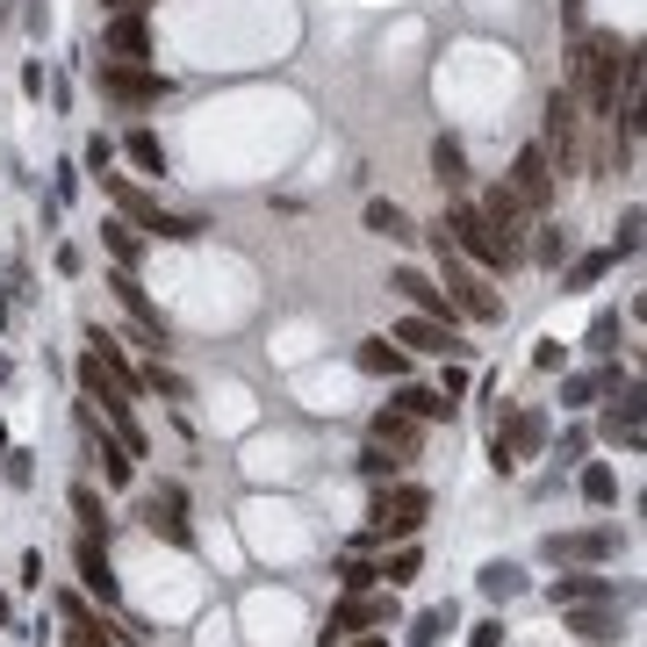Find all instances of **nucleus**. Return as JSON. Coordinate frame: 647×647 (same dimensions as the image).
Instances as JSON below:
<instances>
[{
	"instance_id": "obj_1",
	"label": "nucleus",
	"mask_w": 647,
	"mask_h": 647,
	"mask_svg": "<svg viewBox=\"0 0 647 647\" xmlns=\"http://www.w3.org/2000/svg\"><path fill=\"white\" fill-rule=\"evenodd\" d=\"M619 86H626V102H633V86H640V51L619 44V30H597L590 44H583V58H576V102L590 108V116H619Z\"/></svg>"
},
{
	"instance_id": "obj_2",
	"label": "nucleus",
	"mask_w": 647,
	"mask_h": 647,
	"mask_svg": "<svg viewBox=\"0 0 647 647\" xmlns=\"http://www.w3.org/2000/svg\"><path fill=\"white\" fill-rule=\"evenodd\" d=\"M432 245H439V289H446V303H454L460 317H475V324H496V317H504L496 289H490V281H482V273L454 252V238H446L439 223H432Z\"/></svg>"
},
{
	"instance_id": "obj_3",
	"label": "nucleus",
	"mask_w": 647,
	"mask_h": 647,
	"mask_svg": "<svg viewBox=\"0 0 647 647\" xmlns=\"http://www.w3.org/2000/svg\"><path fill=\"white\" fill-rule=\"evenodd\" d=\"M439 231L454 238V252H460V259H475V267H496V273H504V267H518V259L504 252V238L490 231V216H482V209L468 202V195H454V202H446Z\"/></svg>"
},
{
	"instance_id": "obj_4",
	"label": "nucleus",
	"mask_w": 647,
	"mask_h": 647,
	"mask_svg": "<svg viewBox=\"0 0 647 647\" xmlns=\"http://www.w3.org/2000/svg\"><path fill=\"white\" fill-rule=\"evenodd\" d=\"M102 188L116 195V209H122V223H130V231H152V238H195V231H202L195 216H173V209H158L152 195L137 188L130 173H116V166L102 173Z\"/></svg>"
},
{
	"instance_id": "obj_5",
	"label": "nucleus",
	"mask_w": 647,
	"mask_h": 647,
	"mask_svg": "<svg viewBox=\"0 0 647 647\" xmlns=\"http://www.w3.org/2000/svg\"><path fill=\"white\" fill-rule=\"evenodd\" d=\"M375 526H367V540H417L432 518V490H417V482H396V490L375 496Z\"/></svg>"
},
{
	"instance_id": "obj_6",
	"label": "nucleus",
	"mask_w": 647,
	"mask_h": 647,
	"mask_svg": "<svg viewBox=\"0 0 647 647\" xmlns=\"http://www.w3.org/2000/svg\"><path fill=\"white\" fill-rule=\"evenodd\" d=\"M94 80H102V94L116 108H158L173 94V80L166 72H152V66H130V58H102V72H94Z\"/></svg>"
},
{
	"instance_id": "obj_7",
	"label": "nucleus",
	"mask_w": 647,
	"mask_h": 647,
	"mask_svg": "<svg viewBox=\"0 0 647 647\" xmlns=\"http://www.w3.org/2000/svg\"><path fill=\"white\" fill-rule=\"evenodd\" d=\"M576 137H583V102H576V86H554V94H546V144H540L554 173L576 166Z\"/></svg>"
},
{
	"instance_id": "obj_8",
	"label": "nucleus",
	"mask_w": 647,
	"mask_h": 647,
	"mask_svg": "<svg viewBox=\"0 0 647 647\" xmlns=\"http://www.w3.org/2000/svg\"><path fill=\"white\" fill-rule=\"evenodd\" d=\"M389 619H396V597L353 590V597H339V604H331V626H324V647L353 640V633H375V626H389Z\"/></svg>"
},
{
	"instance_id": "obj_9",
	"label": "nucleus",
	"mask_w": 647,
	"mask_h": 647,
	"mask_svg": "<svg viewBox=\"0 0 647 647\" xmlns=\"http://www.w3.org/2000/svg\"><path fill=\"white\" fill-rule=\"evenodd\" d=\"M554 180H562V173L546 166V152H540V144H526V152L511 158V173H504V188H511L518 202L532 209V216H546V209H554Z\"/></svg>"
},
{
	"instance_id": "obj_10",
	"label": "nucleus",
	"mask_w": 647,
	"mask_h": 647,
	"mask_svg": "<svg viewBox=\"0 0 647 647\" xmlns=\"http://www.w3.org/2000/svg\"><path fill=\"white\" fill-rule=\"evenodd\" d=\"M546 562H583V568H597V562H612L619 554V526H583V532H546V546H540Z\"/></svg>"
},
{
	"instance_id": "obj_11",
	"label": "nucleus",
	"mask_w": 647,
	"mask_h": 647,
	"mask_svg": "<svg viewBox=\"0 0 647 647\" xmlns=\"http://www.w3.org/2000/svg\"><path fill=\"white\" fill-rule=\"evenodd\" d=\"M475 209H482V216H490V231H496V238H504V252H511V259H526V216H532V209L518 202V195L504 188V180H496V188L482 195Z\"/></svg>"
},
{
	"instance_id": "obj_12",
	"label": "nucleus",
	"mask_w": 647,
	"mask_h": 647,
	"mask_svg": "<svg viewBox=\"0 0 647 647\" xmlns=\"http://www.w3.org/2000/svg\"><path fill=\"white\" fill-rule=\"evenodd\" d=\"M144 526L166 532L173 546H195V532H188V496H180V482H158V490L144 496Z\"/></svg>"
},
{
	"instance_id": "obj_13",
	"label": "nucleus",
	"mask_w": 647,
	"mask_h": 647,
	"mask_svg": "<svg viewBox=\"0 0 647 647\" xmlns=\"http://www.w3.org/2000/svg\"><path fill=\"white\" fill-rule=\"evenodd\" d=\"M389 289L403 295V303L417 309V317H439V324H454V317H460V309L446 303V289L432 281V273H417V267H396V281H389Z\"/></svg>"
},
{
	"instance_id": "obj_14",
	"label": "nucleus",
	"mask_w": 647,
	"mask_h": 647,
	"mask_svg": "<svg viewBox=\"0 0 647 647\" xmlns=\"http://www.w3.org/2000/svg\"><path fill=\"white\" fill-rule=\"evenodd\" d=\"M102 51H108V58H130V66H144V58H152V30H144V8H130V15L108 22Z\"/></svg>"
},
{
	"instance_id": "obj_15",
	"label": "nucleus",
	"mask_w": 647,
	"mask_h": 647,
	"mask_svg": "<svg viewBox=\"0 0 647 647\" xmlns=\"http://www.w3.org/2000/svg\"><path fill=\"white\" fill-rule=\"evenodd\" d=\"M562 612H568V633H583L590 647L619 640V604H562Z\"/></svg>"
},
{
	"instance_id": "obj_16",
	"label": "nucleus",
	"mask_w": 647,
	"mask_h": 647,
	"mask_svg": "<svg viewBox=\"0 0 647 647\" xmlns=\"http://www.w3.org/2000/svg\"><path fill=\"white\" fill-rule=\"evenodd\" d=\"M396 345H417V353H454V324H439V317H417V309H410L403 324H396Z\"/></svg>"
},
{
	"instance_id": "obj_17",
	"label": "nucleus",
	"mask_w": 647,
	"mask_h": 647,
	"mask_svg": "<svg viewBox=\"0 0 647 647\" xmlns=\"http://www.w3.org/2000/svg\"><path fill=\"white\" fill-rule=\"evenodd\" d=\"M108 289H116V295H122V309H130V317H137V331H144V345H166V317H158V309L144 303V289H137V281H130V267H122L116 281H108Z\"/></svg>"
},
{
	"instance_id": "obj_18",
	"label": "nucleus",
	"mask_w": 647,
	"mask_h": 647,
	"mask_svg": "<svg viewBox=\"0 0 647 647\" xmlns=\"http://www.w3.org/2000/svg\"><path fill=\"white\" fill-rule=\"evenodd\" d=\"M80 583H86V590H94V597H102V604H116V568H108V554H102V532H86V540H80Z\"/></svg>"
},
{
	"instance_id": "obj_19",
	"label": "nucleus",
	"mask_w": 647,
	"mask_h": 647,
	"mask_svg": "<svg viewBox=\"0 0 647 647\" xmlns=\"http://www.w3.org/2000/svg\"><path fill=\"white\" fill-rule=\"evenodd\" d=\"M375 446H389L396 460H410L417 446H425V425H417V417H403V410H381V417H375Z\"/></svg>"
},
{
	"instance_id": "obj_20",
	"label": "nucleus",
	"mask_w": 647,
	"mask_h": 647,
	"mask_svg": "<svg viewBox=\"0 0 647 647\" xmlns=\"http://www.w3.org/2000/svg\"><path fill=\"white\" fill-rule=\"evenodd\" d=\"M66 619H72V633H66V647H116V640H122V633H116V626H108V619H94V612H86L80 597H66Z\"/></svg>"
},
{
	"instance_id": "obj_21",
	"label": "nucleus",
	"mask_w": 647,
	"mask_h": 647,
	"mask_svg": "<svg viewBox=\"0 0 647 647\" xmlns=\"http://www.w3.org/2000/svg\"><path fill=\"white\" fill-rule=\"evenodd\" d=\"M432 180L446 195H468V152H460V137H439L432 144Z\"/></svg>"
},
{
	"instance_id": "obj_22",
	"label": "nucleus",
	"mask_w": 647,
	"mask_h": 647,
	"mask_svg": "<svg viewBox=\"0 0 647 647\" xmlns=\"http://www.w3.org/2000/svg\"><path fill=\"white\" fill-rule=\"evenodd\" d=\"M554 604H619V583L612 576H562Z\"/></svg>"
},
{
	"instance_id": "obj_23",
	"label": "nucleus",
	"mask_w": 647,
	"mask_h": 647,
	"mask_svg": "<svg viewBox=\"0 0 647 647\" xmlns=\"http://www.w3.org/2000/svg\"><path fill=\"white\" fill-rule=\"evenodd\" d=\"M604 439H619L626 454H640V389L626 381V396H619V410L604 417Z\"/></svg>"
},
{
	"instance_id": "obj_24",
	"label": "nucleus",
	"mask_w": 647,
	"mask_h": 647,
	"mask_svg": "<svg viewBox=\"0 0 647 647\" xmlns=\"http://www.w3.org/2000/svg\"><path fill=\"white\" fill-rule=\"evenodd\" d=\"M396 410L417 417V425H432V417H454V396H446V389H417V381H410V389L396 396Z\"/></svg>"
},
{
	"instance_id": "obj_25",
	"label": "nucleus",
	"mask_w": 647,
	"mask_h": 647,
	"mask_svg": "<svg viewBox=\"0 0 647 647\" xmlns=\"http://www.w3.org/2000/svg\"><path fill=\"white\" fill-rule=\"evenodd\" d=\"M367 231H375V238H389V245H410V238H417L403 202H367Z\"/></svg>"
},
{
	"instance_id": "obj_26",
	"label": "nucleus",
	"mask_w": 647,
	"mask_h": 647,
	"mask_svg": "<svg viewBox=\"0 0 647 647\" xmlns=\"http://www.w3.org/2000/svg\"><path fill=\"white\" fill-rule=\"evenodd\" d=\"M360 367H367V375H389V381L410 375V360H403V345H396V339H367V345H360Z\"/></svg>"
},
{
	"instance_id": "obj_27",
	"label": "nucleus",
	"mask_w": 647,
	"mask_h": 647,
	"mask_svg": "<svg viewBox=\"0 0 647 647\" xmlns=\"http://www.w3.org/2000/svg\"><path fill=\"white\" fill-rule=\"evenodd\" d=\"M122 152H130V166H137V173H166V144H158V130H144V122L122 137Z\"/></svg>"
},
{
	"instance_id": "obj_28",
	"label": "nucleus",
	"mask_w": 647,
	"mask_h": 647,
	"mask_svg": "<svg viewBox=\"0 0 647 647\" xmlns=\"http://www.w3.org/2000/svg\"><path fill=\"white\" fill-rule=\"evenodd\" d=\"M102 245L122 259V267H137V252H144V231H130V223L116 216V223H102Z\"/></svg>"
},
{
	"instance_id": "obj_29",
	"label": "nucleus",
	"mask_w": 647,
	"mask_h": 647,
	"mask_svg": "<svg viewBox=\"0 0 647 647\" xmlns=\"http://www.w3.org/2000/svg\"><path fill=\"white\" fill-rule=\"evenodd\" d=\"M518 590H526V576H518L511 562H490V568H482V597H496V604H504V597H518Z\"/></svg>"
},
{
	"instance_id": "obj_30",
	"label": "nucleus",
	"mask_w": 647,
	"mask_h": 647,
	"mask_svg": "<svg viewBox=\"0 0 647 647\" xmlns=\"http://www.w3.org/2000/svg\"><path fill=\"white\" fill-rule=\"evenodd\" d=\"M72 511H80V526H86V532H102V540H108V504H102L94 490H86V482L72 490Z\"/></svg>"
},
{
	"instance_id": "obj_31",
	"label": "nucleus",
	"mask_w": 647,
	"mask_h": 647,
	"mask_svg": "<svg viewBox=\"0 0 647 647\" xmlns=\"http://www.w3.org/2000/svg\"><path fill=\"white\" fill-rule=\"evenodd\" d=\"M439 633H454V604H439V612L417 619V626H410V647H439Z\"/></svg>"
},
{
	"instance_id": "obj_32",
	"label": "nucleus",
	"mask_w": 647,
	"mask_h": 647,
	"mask_svg": "<svg viewBox=\"0 0 647 647\" xmlns=\"http://www.w3.org/2000/svg\"><path fill=\"white\" fill-rule=\"evenodd\" d=\"M375 576H389V590H396V583H410V576H417V546H396V554H389V562H375Z\"/></svg>"
},
{
	"instance_id": "obj_33",
	"label": "nucleus",
	"mask_w": 647,
	"mask_h": 647,
	"mask_svg": "<svg viewBox=\"0 0 647 647\" xmlns=\"http://www.w3.org/2000/svg\"><path fill=\"white\" fill-rule=\"evenodd\" d=\"M612 273V252H583L576 267H568V289H590V281H604Z\"/></svg>"
},
{
	"instance_id": "obj_34",
	"label": "nucleus",
	"mask_w": 647,
	"mask_h": 647,
	"mask_svg": "<svg viewBox=\"0 0 647 647\" xmlns=\"http://www.w3.org/2000/svg\"><path fill=\"white\" fill-rule=\"evenodd\" d=\"M375 583H381L375 562H360V554H353V562H339V590H345V597H353V590H375Z\"/></svg>"
},
{
	"instance_id": "obj_35",
	"label": "nucleus",
	"mask_w": 647,
	"mask_h": 647,
	"mask_svg": "<svg viewBox=\"0 0 647 647\" xmlns=\"http://www.w3.org/2000/svg\"><path fill=\"white\" fill-rule=\"evenodd\" d=\"M583 496H590V504H612V496H619V482H612V468H604V460H597V468H583Z\"/></svg>"
},
{
	"instance_id": "obj_36",
	"label": "nucleus",
	"mask_w": 647,
	"mask_h": 647,
	"mask_svg": "<svg viewBox=\"0 0 647 647\" xmlns=\"http://www.w3.org/2000/svg\"><path fill=\"white\" fill-rule=\"evenodd\" d=\"M633 252H640V209L619 216V238H612V259H633Z\"/></svg>"
},
{
	"instance_id": "obj_37",
	"label": "nucleus",
	"mask_w": 647,
	"mask_h": 647,
	"mask_svg": "<svg viewBox=\"0 0 647 647\" xmlns=\"http://www.w3.org/2000/svg\"><path fill=\"white\" fill-rule=\"evenodd\" d=\"M604 389H619V375H576V381H568V403H590V396H604Z\"/></svg>"
},
{
	"instance_id": "obj_38",
	"label": "nucleus",
	"mask_w": 647,
	"mask_h": 647,
	"mask_svg": "<svg viewBox=\"0 0 647 647\" xmlns=\"http://www.w3.org/2000/svg\"><path fill=\"white\" fill-rule=\"evenodd\" d=\"M532 259H540V267H562V259H568V231H540Z\"/></svg>"
},
{
	"instance_id": "obj_39",
	"label": "nucleus",
	"mask_w": 647,
	"mask_h": 647,
	"mask_svg": "<svg viewBox=\"0 0 647 647\" xmlns=\"http://www.w3.org/2000/svg\"><path fill=\"white\" fill-rule=\"evenodd\" d=\"M619 331H626L619 317H597L590 324V353H619Z\"/></svg>"
},
{
	"instance_id": "obj_40",
	"label": "nucleus",
	"mask_w": 647,
	"mask_h": 647,
	"mask_svg": "<svg viewBox=\"0 0 647 647\" xmlns=\"http://www.w3.org/2000/svg\"><path fill=\"white\" fill-rule=\"evenodd\" d=\"M360 475H396V454H389V446H367V454H360Z\"/></svg>"
},
{
	"instance_id": "obj_41",
	"label": "nucleus",
	"mask_w": 647,
	"mask_h": 647,
	"mask_svg": "<svg viewBox=\"0 0 647 647\" xmlns=\"http://www.w3.org/2000/svg\"><path fill=\"white\" fill-rule=\"evenodd\" d=\"M116 166V144H108V137H94V144H86V173H108Z\"/></svg>"
},
{
	"instance_id": "obj_42",
	"label": "nucleus",
	"mask_w": 647,
	"mask_h": 647,
	"mask_svg": "<svg viewBox=\"0 0 647 647\" xmlns=\"http://www.w3.org/2000/svg\"><path fill=\"white\" fill-rule=\"evenodd\" d=\"M496 640H504V626H496V619H482V626L468 633V647H496Z\"/></svg>"
},
{
	"instance_id": "obj_43",
	"label": "nucleus",
	"mask_w": 647,
	"mask_h": 647,
	"mask_svg": "<svg viewBox=\"0 0 647 647\" xmlns=\"http://www.w3.org/2000/svg\"><path fill=\"white\" fill-rule=\"evenodd\" d=\"M339 647H389L381 633H353V640H339Z\"/></svg>"
},
{
	"instance_id": "obj_44",
	"label": "nucleus",
	"mask_w": 647,
	"mask_h": 647,
	"mask_svg": "<svg viewBox=\"0 0 647 647\" xmlns=\"http://www.w3.org/2000/svg\"><path fill=\"white\" fill-rule=\"evenodd\" d=\"M108 8H116V15H130V8H152V0H108Z\"/></svg>"
},
{
	"instance_id": "obj_45",
	"label": "nucleus",
	"mask_w": 647,
	"mask_h": 647,
	"mask_svg": "<svg viewBox=\"0 0 647 647\" xmlns=\"http://www.w3.org/2000/svg\"><path fill=\"white\" fill-rule=\"evenodd\" d=\"M0 454H8V425H0Z\"/></svg>"
},
{
	"instance_id": "obj_46",
	"label": "nucleus",
	"mask_w": 647,
	"mask_h": 647,
	"mask_svg": "<svg viewBox=\"0 0 647 647\" xmlns=\"http://www.w3.org/2000/svg\"><path fill=\"white\" fill-rule=\"evenodd\" d=\"M0 375H8V360H0Z\"/></svg>"
},
{
	"instance_id": "obj_47",
	"label": "nucleus",
	"mask_w": 647,
	"mask_h": 647,
	"mask_svg": "<svg viewBox=\"0 0 647 647\" xmlns=\"http://www.w3.org/2000/svg\"><path fill=\"white\" fill-rule=\"evenodd\" d=\"M0 22H8V8H0Z\"/></svg>"
}]
</instances>
